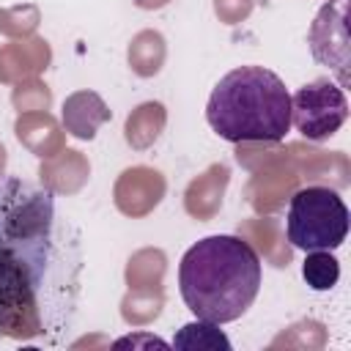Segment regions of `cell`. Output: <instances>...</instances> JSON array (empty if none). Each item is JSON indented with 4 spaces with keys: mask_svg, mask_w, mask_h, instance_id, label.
Returning <instances> with one entry per match:
<instances>
[{
    "mask_svg": "<svg viewBox=\"0 0 351 351\" xmlns=\"http://www.w3.org/2000/svg\"><path fill=\"white\" fill-rule=\"evenodd\" d=\"M348 118V101L332 80H313L291 96V123L307 140L332 137Z\"/></svg>",
    "mask_w": 351,
    "mask_h": 351,
    "instance_id": "5b68a950",
    "label": "cell"
},
{
    "mask_svg": "<svg viewBox=\"0 0 351 351\" xmlns=\"http://www.w3.org/2000/svg\"><path fill=\"white\" fill-rule=\"evenodd\" d=\"M302 277L313 291H329L340 280V261L332 250H310L302 263Z\"/></svg>",
    "mask_w": 351,
    "mask_h": 351,
    "instance_id": "52a82bcc",
    "label": "cell"
},
{
    "mask_svg": "<svg viewBox=\"0 0 351 351\" xmlns=\"http://www.w3.org/2000/svg\"><path fill=\"white\" fill-rule=\"evenodd\" d=\"M173 346L176 348H186V351H230V340L225 337V332L219 329V324L214 321H206V318H197L192 324H184L176 337H173Z\"/></svg>",
    "mask_w": 351,
    "mask_h": 351,
    "instance_id": "8992f818",
    "label": "cell"
},
{
    "mask_svg": "<svg viewBox=\"0 0 351 351\" xmlns=\"http://www.w3.org/2000/svg\"><path fill=\"white\" fill-rule=\"evenodd\" d=\"M178 288L197 318L230 324L247 313L261 291V258L239 236H206L184 252Z\"/></svg>",
    "mask_w": 351,
    "mask_h": 351,
    "instance_id": "7a4b0ae2",
    "label": "cell"
},
{
    "mask_svg": "<svg viewBox=\"0 0 351 351\" xmlns=\"http://www.w3.org/2000/svg\"><path fill=\"white\" fill-rule=\"evenodd\" d=\"M137 343H154V346H165V340H159V337H121V340H115V348H123V346H137Z\"/></svg>",
    "mask_w": 351,
    "mask_h": 351,
    "instance_id": "ba28073f",
    "label": "cell"
},
{
    "mask_svg": "<svg viewBox=\"0 0 351 351\" xmlns=\"http://www.w3.org/2000/svg\"><path fill=\"white\" fill-rule=\"evenodd\" d=\"M206 121L228 143H280L291 129V93L274 71L239 66L214 85Z\"/></svg>",
    "mask_w": 351,
    "mask_h": 351,
    "instance_id": "3957f363",
    "label": "cell"
},
{
    "mask_svg": "<svg viewBox=\"0 0 351 351\" xmlns=\"http://www.w3.org/2000/svg\"><path fill=\"white\" fill-rule=\"evenodd\" d=\"M285 233L296 250H337L348 236V208L329 186L299 189L285 214Z\"/></svg>",
    "mask_w": 351,
    "mask_h": 351,
    "instance_id": "277c9868",
    "label": "cell"
},
{
    "mask_svg": "<svg viewBox=\"0 0 351 351\" xmlns=\"http://www.w3.org/2000/svg\"><path fill=\"white\" fill-rule=\"evenodd\" d=\"M55 247V195L19 176H0V332L41 335V293Z\"/></svg>",
    "mask_w": 351,
    "mask_h": 351,
    "instance_id": "6da1fadb",
    "label": "cell"
}]
</instances>
